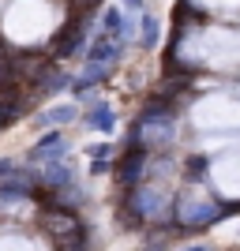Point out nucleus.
Listing matches in <instances>:
<instances>
[{"label":"nucleus","instance_id":"obj_3","mask_svg":"<svg viewBox=\"0 0 240 251\" xmlns=\"http://www.w3.org/2000/svg\"><path fill=\"white\" fill-rule=\"evenodd\" d=\"M128 210H132V218L139 221H165L173 214L169 206V195L161 184H143V188H132L128 195Z\"/></svg>","mask_w":240,"mask_h":251},{"label":"nucleus","instance_id":"obj_1","mask_svg":"<svg viewBox=\"0 0 240 251\" xmlns=\"http://www.w3.org/2000/svg\"><path fill=\"white\" fill-rule=\"evenodd\" d=\"M177 139V116L169 109H146L132 127V143L128 147H143V150H165Z\"/></svg>","mask_w":240,"mask_h":251},{"label":"nucleus","instance_id":"obj_4","mask_svg":"<svg viewBox=\"0 0 240 251\" xmlns=\"http://www.w3.org/2000/svg\"><path fill=\"white\" fill-rule=\"evenodd\" d=\"M68 157V139L60 135V131H49V135L38 143V147L30 150V161L34 165H45V161H64Z\"/></svg>","mask_w":240,"mask_h":251},{"label":"nucleus","instance_id":"obj_8","mask_svg":"<svg viewBox=\"0 0 240 251\" xmlns=\"http://www.w3.org/2000/svg\"><path fill=\"white\" fill-rule=\"evenodd\" d=\"M124 4H128V8H139V4H143V0H124Z\"/></svg>","mask_w":240,"mask_h":251},{"label":"nucleus","instance_id":"obj_7","mask_svg":"<svg viewBox=\"0 0 240 251\" xmlns=\"http://www.w3.org/2000/svg\"><path fill=\"white\" fill-rule=\"evenodd\" d=\"M154 42H158V19L143 15V45H154Z\"/></svg>","mask_w":240,"mask_h":251},{"label":"nucleus","instance_id":"obj_2","mask_svg":"<svg viewBox=\"0 0 240 251\" xmlns=\"http://www.w3.org/2000/svg\"><path fill=\"white\" fill-rule=\"evenodd\" d=\"M173 210H177V221L188 225V229H203V225H210V221H218L221 214H225V206H221L203 184H195V188H188L184 195H177V206Z\"/></svg>","mask_w":240,"mask_h":251},{"label":"nucleus","instance_id":"obj_5","mask_svg":"<svg viewBox=\"0 0 240 251\" xmlns=\"http://www.w3.org/2000/svg\"><path fill=\"white\" fill-rule=\"evenodd\" d=\"M86 124L90 127H98V131H113V124H116V116H113V109L105 101H98L90 113H86Z\"/></svg>","mask_w":240,"mask_h":251},{"label":"nucleus","instance_id":"obj_6","mask_svg":"<svg viewBox=\"0 0 240 251\" xmlns=\"http://www.w3.org/2000/svg\"><path fill=\"white\" fill-rule=\"evenodd\" d=\"M75 113H79V109H75V105H56V109H49V113L45 116H38V124H68V120H75Z\"/></svg>","mask_w":240,"mask_h":251}]
</instances>
